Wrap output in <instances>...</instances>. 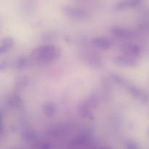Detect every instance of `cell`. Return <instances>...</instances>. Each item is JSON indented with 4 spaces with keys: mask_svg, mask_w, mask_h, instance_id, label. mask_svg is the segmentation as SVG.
Segmentation results:
<instances>
[{
    "mask_svg": "<svg viewBox=\"0 0 149 149\" xmlns=\"http://www.w3.org/2000/svg\"><path fill=\"white\" fill-rule=\"evenodd\" d=\"M144 0H123L116 4L115 8L117 10L127 8L130 7H136L139 4H142Z\"/></svg>",
    "mask_w": 149,
    "mask_h": 149,
    "instance_id": "cell-1",
    "label": "cell"
}]
</instances>
